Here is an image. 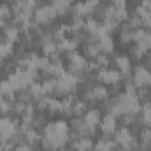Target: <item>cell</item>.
<instances>
[{"instance_id":"cell-1","label":"cell","mask_w":151,"mask_h":151,"mask_svg":"<svg viewBox=\"0 0 151 151\" xmlns=\"http://www.w3.org/2000/svg\"><path fill=\"white\" fill-rule=\"evenodd\" d=\"M67 134H69V128L63 121H56V123H51L47 128H46V137H44V144L46 148H60L65 139H67Z\"/></svg>"},{"instance_id":"cell-2","label":"cell","mask_w":151,"mask_h":151,"mask_svg":"<svg viewBox=\"0 0 151 151\" xmlns=\"http://www.w3.org/2000/svg\"><path fill=\"white\" fill-rule=\"evenodd\" d=\"M55 14H56L55 7H40L35 12V19H37L39 23H47V21H51V18Z\"/></svg>"},{"instance_id":"cell-3","label":"cell","mask_w":151,"mask_h":151,"mask_svg":"<svg viewBox=\"0 0 151 151\" xmlns=\"http://www.w3.org/2000/svg\"><path fill=\"white\" fill-rule=\"evenodd\" d=\"M74 86H76V77H72V76L65 74L58 79V88H60V91H70Z\"/></svg>"},{"instance_id":"cell-4","label":"cell","mask_w":151,"mask_h":151,"mask_svg":"<svg viewBox=\"0 0 151 151\" xmlns=\"http://www.w3.org/2000/svg\"><path fill=\"white\" fill-rule=\"evenodd\" d=\"M135 84L137 86H144V84H151V72L146 69H137L135 72Z\"/></svg>"},{"instance_id":"cell-5","label":"cell","mask_w":151,"mask_h":151,"mask_svg":"<svg viewBox=\"0 0 151 151\" xmlns=\"http://www.w3.org/2000/svg\"><path fill=\"white\" fill-rule=\"evenodd\" d=\"M118 142L127 150V148H130V146L134 144V137H132V134H130L127 128H123V130L118 132Z\"/></svg>"},{"instance_id":"cell-6","label":"cell","mask_w":151,"mask_h":151,"mask_svg":"<svg viewBox=\"0 0 151 151\" xmlns=\"http://www.w3.org/2000/svg\"><path fill=\"white\" fill-rule=\"evenodd\" d=\"M14 134V123L5 118V119H0V135L2 137H11Z\"/></svg>"},{"instance_id":"cell-7","label":"cell","mask_w":151,"mask_h":151,"mask_svg":"<svg viewBox=\"0 0 151 151\" xmlns=\"http://www.w3.org/2000/svg\"><path fill=\"white\" fill-rule=\"evenodd\" d=\"M100 79L104 83H107V84H114L119 79V72L118 70H102L100 72Z\"/></svg>"},{"instance_id":"cell-8","label":"cell","mask_w":151,"mask_h":151,"mask_svg":"<svg viewBox=\"0 0 151 151\" xmlns=\"http://www.w3.org/2000/svg\"><path fill=\"white\" fill-rule=\"evenodd\" d=\"M114 128H116V119H114V116L113 114L106 116L104 121H102V130L107 132V134H111V132H114Z\"/></svg>"},{"instance_id":"cell-9","label":"cell","mask_w":151,"mask_h":151,"mask_svg":"<svg viewBox=\"0 0 151 151\" xmlns=\"http://www.w3.org/2000/svg\"><path fill=\"white\" fill-rule=\"evenodd\" d=\"M99 121H100V116H99L97 111H90V113H86V116H84V123H86V125H90L91 128H93Z\"/></svg>"},{"instance_id":"cell-10","label":"cell","mask_w":151,"mask_h":151,"mask_svg":"<svg viewBox=\"0 0 151 151\" xmlns=\"http://www.w3.org/2000/svg\"><path fill=\"white\" fill-rule=\"evenodd\" d=\"M116 67H118L121 72H128V70H130V62H128V58H125V56L116 58Z\"/></svg>"},{"instance_id":"cell-11","label":"cell","mask_w":151,"mask_h":151,"mask_svg":"<svg viewBox=\"0 0 151 151\" xmlns=\"http://www.w3.org/2000/svg\"><path fill=\"white\" fill-rule=\"evenodd\" d=\"M70 62H72V69H76V70H79V69H84V67H86L84 60H83L81 56H77V55H70Z\"/></svg>"},{"instance_id":"cell-12","label":"cell","mask_w":151,"mask_h":151,"mask_svg":"<svg viewBox=\"0 0 151 151\" xmlns=\"http://www.w3.org/2000/svg\"><path fill=\"white\" fill-rule=\"evenodd\" d=\"M88 97H90V99H104V97H106V88L97 86V88L91 90V93H88Z\"/></svg>"},{"instance_id":"cell-13","label":"cell","mask_w":151,"mask_h":151,"mask_svg":"<svg viewBox=\"0 0 151 151\" xmlns=\"http://www.w3.org/2000/svg\"><path fill=\"white\" fill-rule=\"evenodd\" d=\"M90 148H91L90 139H81V141L76 142V151H88Z\"/></svg>"},{"instance_id":"cell-14","label":"cell","mask_w":151,"mask_h":151,"mask_svg":"<svg viewBox=\"0 0 151 151\" xmlns=\"http://www.w3.org/2000/svg\"><path fill=\"white\" fill-rule=\"evenodd\" d=\"M100 49H102V51H111V49H113V40L107 37V35L100 39Z\"/></svg>"},{"instance_id":"cell-15","label":"cell","mask_w":151,"mask_h":151,"mask_svg":"<svg viewBox=\"0 0 151 151\" xmlns=\"http://www.w3.org/2000/svg\"><path fill=\"white\" fill-rule=\"evenodd\" d=\"M111 150H113V142H109V141H100L95 148V151H111Z\"/></svg>"},{"instance_id":"cell-16","label":"cell","mask_w":151,"mask_h":151,"mask_svg":"<svg viewBox=\"0 0 151 151\" xmlns=\"http://www.w3.org/2000/svg\"><path fill=\"white\" fill-rule=\"evenodd\" d=\"M9 53H11V44H9V42H7V44H2V46H0V60L5 58Z\"/></svg>"},{"instance_id":"cell-17","label":"cell","mask_w":151,"mask_h":151,"mask_svg":"<svg viewBox=\"0 0 151 151\" xmlns=\"http://www.w3.org/2000/svg\"><path fill=\"white\" fill-rule=\"evenodd\" d=\"M144 121L151 125V107H144Z\"/></svg>"},{"instance_id":"cell-18","label":"cell","mask_w":151,"mask_h":151,"mask_svg":"<svg viewBox=\"0 0 151 151\" xmlns=\"http://www.w3.org/2000/svg\"><path fill=\"white\" fill-rule=\"evenodd\" d=\"M146 12H150L151 14V0H142V5H141Z\"/></svg>"},{"instance_id":"cell-19","label":"cell","mask_w":151,"mask_h":151,"mask_svg":"<svg viewBox=\"0 0 151 151\" xmlns=\"http://www.w3.org/2000/svg\"><path fill=\"white\" fill-rule=\"evenodd\" d=\"M44 51H46L47 55H51V53H55V44H47V46L44 47Z\"/></svg>"}]
</instances>
